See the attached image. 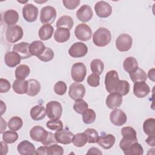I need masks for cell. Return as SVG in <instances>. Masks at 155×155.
Listing matches in <instances>:
<instances>
[{
  "mask_svg": "<svg viewBox=\"0 0 155 155\" xmlns=\"http://www.w3.org/2000/svg\"><path fill=\"white\" fill-rule=\"evenodd\" d=\"M111 39V34L109 30L104 27L98 28L93 34V41L97 47H105L108 45Z\"/></svg>",
  "mask_w": 155,
  "mask_h": 155,
  "instance_id": "obj_1",
  "label": "cell"
},
{
  "mask_svg": "<svg viewBox=\"0 0 155 155\" xmlns=\"http://www.w3.org/2000/svg\"><path fill=\"white\" fill-rule=\"evenodd\" d=\"M24 35L21 27L18 25H10L7 27L5 31V38L8 42L15 43L22 39Z\"/></svg>",
  "mask_w": 155,
  "mask_h": 155,
  "instance_id": "obj_2",
  "label": "cell"
},
{
  "mask_svg": "<svg viewBox=\"0 0 155 155\" xmlns=\"http://www.w3.org/2000/svg\"><path fill=\"white\" fill-rule=\"evenodd\" d=\"M46 113L50 119H58L61 117L62 107L61 104L55 101H50L46 105Z\"/></svg>",
  "mask_w": 155,
  "mask_h": 155,
  "instance_id": "obj_3",
  "label": "cell"
},
{
  "mask_svg": "<svg viewBox=\"0 0 155 155\" xmlns=\"http://www.w3.org/2000/svg\"><path fill=\"white\" fill-rule=\"evenodd\" d=\"M87 74L85 65L82 62L74 63L71 69V76L72 79L76 82H82Z\"/></svg>",
  "mask_w": 155,
  "mask_h": 155,
  "instance_id": "obj_4",
  "label": "cell"
},
{
  "mask_svg": "<svg viewBox=\"0 0 155 155\" xmlns=\"http://www.w3.org/2000/svg\"><path fill=\"white\" fill-rule=\"evenodd\" d=\"M119 81L118 73L115 70L108 71L105 78V85L107 91L111 93L116 92V88Z\"/></svg>",
  "mask_w": 155,
  "mask_h": 155,
  "instance_id": "obj_5",
  "label": "cell"
},
{
  "mask_svg": "<svg viewBox=\"0 0 155 155\" xmlns=\"http://www.w3.org/2000/svg\"><path fill=\"white\" fill-rule=\"evenodd\" d=\"M56 10L50 5L41 8L40 12V21L43 24H50L56 19Z\"/></svg>",
  "mask_w": 155,
  "mask_h": 155,
  "instance_id": "obj_6",
  "label": "cell"
},
{
  "mask_svg": "<svg viewBox=\"0 0 155 155\" xmlns=\"http://www.w3.org/2000/svg\"><path fill=\"white\" fill-rule=\"evenodd\" d=\"M74 35L78 39L82 41H87L91 38L92 31L88 25L82 23L75 27Z\"/></svg>",
  "mask_w": 155,
  "mask_h": 155,
  "instance_id": "obj_7",
  "label": "cell"
},
{
  "mask_svg": "<svg viewBox=\"0 0 155 155\" xmlns=\"http://www.w3.org/2000/svg\"><path fill=\"white\" fill-rule=\"evenodd\" d=\"M132 44L133 39L131 36L125 33L120 35L116 40V47L121 52L128 51L131 48Z\"/></svg>",
  "mask_w": 155,
  "mask_h": 155,
  "instance_id": "obj_8",
  "label": "cell"
},
{
  "mask_svg": "<svg viewBox=\"0 0 155 155\" xmlns=\"http://www.w3.org/2000/svg\"><path fill=\"white\" fill-rule=\"evenodd\" d=\"M87 46L82 42H77L74 43L68 50L69 55L74 58L84 57L87 54Z\"/></svg>",
  "mask_w": 155,
  "mask_h": 155,
  "instance_id": "obj_9",
  "label": "cell"
},
{
  "mask_svg": "<svg viewBox=\"0 0 155 155\" xmlns=\"http://www.w3.org/2000/svg\"><path fill=\"white\" fill-rule=\"evenodd\" d=\"M85 88L84 85L79 82H74L70 85L69 87L68 94L73 100L82 99L85 94Z\"/></svg>",
  "mask_w": 155,
  "mask_h": 155,
  "instance_id": "obj_10",
  "label": "cell"
},
{
  "mask_svg": "<svg viewBox=\"0 0 155 155\" xmlns=\"http://www.w3.org/2000/svg\"><path fill=\"white\" fill-rule=\"evenodd\" d=\"M22 16L26 21L35 22L38 16V8L32 4H27L22 8Z\"/></svg>",
  "mask_w": 155,
  "mask_h": 155,
  "instance_id": "obj_11",
  "label": "cell"
},
{
  "mask_svg": "<svg viewBox=\"0 0 155 155\" xmlns=\"http://www.w3.org/2000/svg\"><path fill=\"white\" fill-rule=\"evenodd\" d=\"M94 10L97 16L101 18L109 17L112 13L111 6L104 1H99L94 5Z\"/></svg>",
  "mask_w": 155,
  "mask_h": 155,
  "instance_id": "obj_12",
  "label": "cell"
},
{
  "mask_svg": "<svg viewBox=\"0 0 155 155\" xmlns=\"http://www.w3.org/2000/svg\"><path fill=\"white\" fill-rule=\"evenodd\" d=\"M111 122L117 127L122 126L125 124L127 120L126 114L120 109H114L110 114Z\"/></svg>",
  "mask_w": 155,
  "mask_h": 155,
  "instance_id": "obj_13",
  "label": "cell"
},
{
  "mask_svg": "<svg viewBox=\"0 0 155 155\" xmlns=\"http://www.w3.org/2000/svg\"><path fill=\"white\" fill-rule=\"evenodd\" d=\"M150 92V88L145 81H140L134 83L133 93L138 98H143Z\"/></svg>",
  "mask_w": 155,
  "mask_h": 155,
  "instance_id": "obj_14",
  "label": "cell"
},
{
  "mask_svg": "<svg viewBox=\"0 0 155 155\" xmlns=\"http://www.w3.org/2000/svg\"><path fill=\"white\" fill-rule=\"evenodd\" d=\"M55 138L58 143L67 145L72 142L74 134L67 129L56 131L54 133Z\"/></svg>",
  "mask_w": 155,
  "mask_h": 155,
  "instance_id": "obj_15",
  "label": "cell"
},
{
  "mask_svg": "<svg viewBox=\"0 0 155 155\" xmlns=\"http://www.w3.org/2000/svg\"><path fill=\"white\" fill-rule=\"evenodd\" d=\"M77 18L82 22L90 21L93 17V10L90 6L88 5H82L76 13Z\"/></svg>",
  "mask_w": 155,
  "mask_h": 155,
  "instance_id": "obj_16",
  "label": "cell"
},
{
  "mask_svg": "<svg viewBox=\"0 0 155 155\" xmlns=\"http://www.w3.org/2000/svg\"><path fill=\"white\" fill-rule=\"evenodd\" d=\"M29 45L28 42H21L16 44L13 46V51L17 53L21 58V59H28L31 56L29 51Z\"/></svg>",
  "mask_w": 155,
  "mask_h": 155,
  "instance_id": "obj_17",
  "label": "cell"
},
{
  "mask_svg": "<svg viewBox=\"0 0 155 155\" xmlns=\"http://www.w3.org/2000/svg\"><path fill=\"white\" fill-rule=\"evenodd\" d=\"M122 102V96L116 92L110 93L106 99V105L108 108L114 110L120 106Z\"/></svg>",
  "mask_w": 155,
  "mask_h": 155,
  "instance_id": "obj_18",
  "label": "cell"
},
{
  "mask_svg": "<svg viewBox=\"0 0 155 155\" xmlns=\"http://www.w3.org/2000/svg\"><path fill=\"white\" fill-rule=\"evenodd\" d=\"M48 131L39 125L33 127L30 131L31 139L36 142H42L47 137Z\"/></svg>",
  "mask_w": 155,
  "mask_h": 155,
  "instance_id": "obj_19",
  "label": "cell"
},
{
  "mask_svg": "<svg viewBox=\"0 0 155 155\" xmlns=\"http://www.w3.org/2000/svg\"><path fill=\"white\" fill-rule=\"evenodd\" d=\"M18 153L21 155L36 154V150L34 145L28 140H23L20 142L17 147Z\"/></svg>",
  "mask_w": 155,
  "mask_h": 155,
  "instance_id": "obj_20",
  "label": "cell"
},
{
  "mask_svg": "<svg viewBox=\"0 0 155 155\" xmlns=\"http://www.w3.org/2000/svg\"><path fill=\"white\" fill-rule=\"evenodd\" d=\"M116 141L115 137L111 134L101 135L97 140V142L101 147L105 150L111 148L114 144Z\"/></svg>",
  "mask_w": 155,
  "mask_h": 155,
  "instance_id": "obj_21",
  "label": "cell"
},
{
  "mask_svg": "<svg viewBox=\"0 0 155 155\" xmlns=\"http://www.w3.org/2000/svg\"><path fill=\"white\" fill-rule=\"evenodd\" d=\"M21 58L16 52L8 51L5 54L4 62L5 64L9 67H15L21 62Z\"/></svg>",
  "mask_w": 155,
  "mask_h": 155,
  "instance_id": "obj_22",
  "label": "cell"
},
{
  "mask_svg": "<svg viewBox=\"0 0 155 155\" xmlns=\"http://www.w3.org/2000/svg\"><path fill=\"white\" fill-rule=\"evenodd\" d=\"M30 114L33 120L36 121L41 120L43 119L47 114L46 109L42 105H37L31 108Z\"/></svg>",
  "mask_w": 155,
  "mask_h": 155,
  "instance_id": "obj_23",
  "label": "cell"
},
{
  "mask_svg": "<svg viewBox=\"0 0 155 155\" xmlns=\"http://www.w3.org/2000/svg\"><path fill=\"white\" fill-rule=\"evenodd\" d=\"M28 82L25 79H16L14 81L12 85L13 91L19 94L27 93L28 91Z\"/></svg>",
  "mask_w": 155,
  "mask_h": 155,
  "instance_id": "obj_24",
  "label": "cell"
},
{
  "mask_svg": "<svg viewBox=\"0 0 155 155\" xmlns=\"http://www.w3.org/2000/svg\"><path fill=\"white\" fill-rule=\"evenodd\" d=\"M70 37V31L66 28H58L54 34V38L57 42H67Z\"/></svg>",
  "mask_w": 155,
  "mask_h": 155,
  "instance_id": "obj_25",
  "label": "cell"
},
{
  "mask_svg": "<svg viewBox=\"0 0 155 155\" xmlns=\"http://www.w3.org/2000/svg\"><path fill=\"white\" fill-rule=\"evenodd\" d=\"M45 46L41 41H33L29 45V51L31 56L38 57L43 53L45 50Z\"/></svg>",
  "mask_w": 155,
  "mask_h": 155,
  "instance_id": "obj_26",
  "label": "cell"
},
{
  "mask_svg": "<svg viewBox=\"0 0 155 155\" xmlns=\"http://www.w3.org/2000/svg\"><path fill=\"white\" fill-rule=\"evenodd\" d=\"M54 28L51 24H44L39 30L38 36L42 41L50 39L53 34Z\"/></svg>",
  "mask_w": 155,
  "mask_h": 155,
  "instance_id": "obj_27",
  "label": "cell"
},
{
  "mask_svg": "<svg viewBox=\"0 0 155 155\" xmlns=\"http://www.w3.org/2000/svg\"><path fill=\"white\" fill-rule=\"evenodd\" d=\"M4 21L8 26L15 25L19 19V14L15 10H8L4 14Z\"/></svg>",
  "mask_w": 155,
  "mask_h": 155,
  "instance_id": "obj_28",
  "label": "cell"
},
{
  "mask_svg": "<svg viewBox=\"0 0 155 155\" xmlns=\"http://www.w3.org/2000/svg\"><path fill=\"white\" fill-rule=\"evenodd\" d=\"M28 82V91L27 94L29 96H36L41 90V84L36 79H30L27 80Z\"/></svg>",
  "mask_w": 155,
  "mask_h": 155,
  "instance_id": "obj_29",
  "label": "cell"
},
{
  "mask_svg": "<svg viewBox=\"0 0 155 155\" xmlns=\"http://www.w3.org/2000/svg\"><path fill=\"white\" fill-rule=\"evenodd\" d=\"M74 21L72 18L68 15H64L61 16L56 22V26L58 28H66L70 30L73 27Z\"/></svg>",
  "mask_w": 155,
  "mask_h": 155,
  "instance_id": "obj_30",
  "label": "cell"
},
{
  "mask_svg": "<svg viewBox=\"0 0 155 155\" xmlns=\"http://www.w3.org/2000/svg\"><path fill=\"white\" fill-rule=\"evenodd\" d=\"M129 75L130 79L134 83L140 81H146L147 79V76L145 71L139 67L130 73Z\"/></svg>",
  "mask_w": 155,
  "mask_h": 155,
  "instance_id": "obj_31",
  "label": "cell"
},
{
  "mask_svg": "<svg viewBox=\"0 0 155 155\" xmlns=\"http://www.w3.org/2000/svg\"><path fill=\"white\" fill-rule=\"evenodd\" d=\"M123 67L125 71L130 73L138 68V62L136 58L130 56L124 60L123 62Z\"/></svg>",
  "mask_w": 155,
  "mask_h": 155,
  "instance_id": "obj_32",
  "label": "cell"
},
{
  "mask_svg": "<svg viewBox=\"0 0 155 155\" xmlns=\"http://www.w3.org/2000/svg\"><path fill=\"white\" fill-rule=\"evenodd\" d=\"M124 153L126 155H142L143 153V149L142 145L136 142L132 143Z\"/></svg>",
  "mask_w": 155,
  "mask_h": 155,
  "instance_id": "obj_33",
  "label": "cell"
},
{
  "mask_svg": "<svg viewBox=\"0 0 155 155\" xmlns=\"http://www.w3.org/2000/svg\"><path fill=\"white\" fill-rule=\"evenodd\" d=\"M30 73L29 67L25 64L19 65L15 70V77L16 79H25Z\"/></svg>",
  "mask_w": 155,
  "mask_h": 155,
  "instance_id": "obj_34",
  "label": "cell"
},
{
  "mask_svg": "<svg viewBox=\"0 0 155 155\" xmlns=\"http://www.w3.org/2000/svg\"><path fill=\"white\" fill-rule=\"evenodd\" d=\"M143 132L147 135H153L155 134V119L148 118L143 124Z\"/></svg>",
  "mask_w": 155,
  "mask_h": 155,
  "instance_id": "obj_35",
  "label": "cell"
},
{
  "mask_svg": "<svg viewBox=\"0 0 155 155\" xmlns=\"http://www.w3.org/2000/svg\"><path fill=\"white\" fill-rule=\"evenodd\" d=\"M90 68L93 73L100 75L104 69V62L101 59H94L90 63Z\"/></svg>",
  "mask_w": 155,
  "mask_h": 155,
  "instance_id": "obj_36",
  "label": "cell"
},
{
  "mask_svg": "<svg viewBox=\"0 0 155 155\" xmlns=\"http://www.w3.org/2000/svg\"><path fill=\"white\" fill-rule=\"evenodd\" d=\"M130 85L128 81L125 80H119L116 88V92L120 96H125L130 91Z\"/></svg>",
  "mask_w": 155,
  "mask_h": 155,
  "instance_id": "obj_37",
  "label": "cell"
},
{
  "mask_svg": "<svg viewBox=\"0 0 155 155\" xmlns=\"http://www.w3.org/2000/svg\"><path fill=\"white\" fill-rule=\"evenodd\" d=\"M87 137L84 133H79L74 135L72 142L76 147H82L87 143Z\"/></svg>",
  "mask_w": 155,
  "mask_h": 155,
  "instance_id": "obj_38",
  "label": "cell"
},
{
  "mask_svg": "<svg viewBox=\"0 0 155 155\" xmlns=\"http://www.w3.org/2000/svg\"><path fill=\"white\" fill-rule=\"evenodd\" d=\"M23 125L22 120L21 117L18 116H14L12 117L8 122L7 125L10 130L18 131L21 128Z\"/></svg>",
  "mask_w": 155,
  "mask_h": 155,
  "instance_id": "obj_39",
  "label": "cell"
},
{
  "mask_svg": "<svg viewBox=\"0 0 155 155\" xmlns=\"http://www.w3.org/2000/svg\"><path fill=\"white\" fill-rule=\"evenodd\" d=\"M121 134L124 138L130 140H137L136 131L131 127H124L122 128Z\"/></svg>",
  "mask_w": 155,
  "mask_h": 155,
  "instance_id": "obj_40",
  "label": "cell"
},
{
  "mask_svg": "<svg viewBox=\"0 0 155 155\" xmlns=\"http://www.w3.org/2000/svg\"><path fill=\"white\" fill-rule=\"evenodd\" d=\"M96 117L95 111L91 108H88L82 114L83 122L86 124H90L93 123Z\"/></svg>",
  "mask_w": 155,
  "mask_h": 155,
  "instance_id": "obj_41",
  "label": "cell"
},
{
  "mask_svg": "<svg viewBox=\"0 0 155 155\" xmlns=\"http://www.w3.org/2000/svg\"><path fill=\"white\" fill-rule=\"evenodd\" d=\"M88 104L82 99L76 100L73 105L74 110L80 114H82L83 113L88 109Z\"/></svg>",
  "mask_w": 155,
  "mask_h": 155,
  "instance_id": "obj_42",
  "label": "cell"
},
{
  "mask_svg": "<svg viewBox=\"0 0 155 155\" xmlns=\"http://www.w3.org/2000/svg\"><path fill=\"white\" fill-rule=\"evenodd\" d=\"M18 139V134L15 131H6L2 134L3 141L7 143H13Z\"/></svg>",
  "mask_w": 155,
  "mask_h": 155,
  "instance_id": "obj_43",
  "label": "cell"
},
{
  "mask_svg": "<svg viewBox=\"0 0 155 155\" xmlns=\"http://www.w3.org/2000/svg\"><path fill=\"white\" fill-rule=\"evenodd\" d=\"M84 133L87 137L88 143H94L97 142V140L99 138V134L95 129L88 128L85 130Z\"/></svg>",
  "mask_w": 155,
  "mask_h": 155,
  "instance_id": "obj_44",
  "label": "cell"
},
{
  "mask_svg": "<svg viewBox=\"0 0 155 155\" xmlns=\"http://www.w3.org/2000/svg\"><path fill=\"white\" fill-rule=\"evenodd\" d=\"M46 126L48 129L53 131H59L63 129V124L59 119H51L47 121Z\"/></svg>",
  "mask_w": 155,
  "mask_h": 155,
  "instance_id": "obj_45",
  "label": "cell"
},
{
  "mask_svg": "<svg viewBox=\"0 0 155 155\" xmlns=\"http://www.w3.org/2000/svg\"><path fill=\"white\" fill-rule=\"evenodd\" d=\"M54 55L53 51L50 48L46 47L43 53L38 56L37 58L41 61L47 62L51 61L54 58Z\"/></svg>",
  "mask_w": 155,
  "mask_h": 155,
  "instance_id": "obj_46",
  "label": "cell"
},
{
  "mask_svg": "<svg viewBox=\"0 0 155 155\" xmlns=\"http://www.w3.org/2000/svg\"><path fill=\"white\" fill-rule=\"evenodd\" d=\"M67 90L66 84L62 81L57 82L54 85V91L56 94L59 96L64 95Z\"/></svg>",
  "mask_w": 155,
  "mask_h": 155,
  "instance_id": "obj_47",
  "label": "cell"
},
{
  "mask_svg": "<svg viewBox=\"0 0 155 155\" xmlns=\"http://www.w3.org/2000/svg\"><path fill=\"white\" fill-rule=\"evenodd\" d=\"M64 154V149L62 147L56 143L52 144L48 147L47 155H62Z\"/></svg>",
  "mask_w": 155,
  "mask_h": 155,
  "instance_id": "obj_48",
  "label": "cell"
},
{
  "mask_svg": "<svg viewBox=\"0 0 155 155\" xmlns=\"http://www.w3.org/2000/svg\"><path fill=\"white\" fill-rule=\"evenodd\" d=\"M87 81L88 84L92 87H98L100 84L99 75L95 73H93L88 76V77L87 78Z\"/></svg>",
  "mask_w": 155,
  "mask_h": 155,
  "instance_id": "obj_49",
  "label": "cell"
},
{
  "mask_svg": "<svg viewBox=\"0 0 155 155\" xmlns=\"http://www.w3.org/2000/svg\"><path fill=\"white\" fill-rule=\"evenodd\" d=\"M41 143L43 145H45V146H48L49 145L50 146L52 144L57 143L58 142H57V140L55 138L54 134L52 133L50 131H48V134H47V137H45V139L42 142H41Z\"/></svg>",
  "mask_w": 155,
  "mask_h": 155,
  "instance_id": "obj_50",
  "label": "cell"
},
{
  "mask_svg": "<svg viewBox=\"0 0 155 155\" xmlns=\"http://www.w3.org/2000/svg\"><path fill=\"white\" fill-rule=\"evenodd\" d=\"M81 1L79 0H63L62 3L65 8L68 10L75 9L79 6Z\"/></svg>",
  "mask_w": 155,
  "mask_h": 155,
  "instance_id": "obj_51",
  "label": "cell"
},
{
  "mask_svg": "<svg viewBox=\"0 0 155 155\" xmlns=\"http://www.w3.org/2000/svg\"><path fill=\"white\" fill-rule=\"evenodd\" d=\"M10 88L11 85L8 80L3 78L0 79V93H7L10 90Z\"/></svg>",
  "mask_w": 155,
  "mask_h": 155,
  "instance_id": "obj_52",
  "label": "cell"
},
{
  "mask_svg": "<svg viewBox=\"0 0 155 155\" xmlns=\"http://www.w3.org/2000/svg\"><path fill=\"white\" fill-rule=\"evenodd\" d=\"M47 150H48V147L44 145L42 147H39L36 151V154H47Z\"/></svg>",
  "mask_w": 155,
  "mask_h": 155,
  "instance_id": "obj_53",
  "label": "cell"
},
{
  "mask_svg": "<svg viewBox=\"0 0 155 155\" xmlns=\"http://www.w3.org/2000/svg\"><path fill=\"white\" fill-rule=\"evenodd\" d=\"M154 134L153 135H148V137L145 140L147 143L151 147H154L155 145V141H154Z\"/></svg>",
  "mask_w": 155,
  "mask_h": 155,
  "instance_id": "obj_54",
  "label": "cell"
},
{
  "mask_svg": "<svg viewBox=\"0 0 155 155\" xmlns=\"http://www.w3.org/2000/svg\"><path fill=\"white\" fill-rule=\"evenodd\" d=\"M102 152L100 151V150L96 147H91L90 148L88 152L87 153V154H102Z\"/></svg>",
  "mask_w": 155,
  "mask_h": 155,
  "instance_id": "obj_55",
  "label": "cell"
},
{
  "mask_svg": "<svg viewBox=\"0 0 155 155\" xmlns=\"http://www.w3.org/2000/svg\"><path fill=\"white\" fill-rule=\"evenodd\" d=\"M1 154L2 155L6 154L8 152V146L4 141H1Z\"/></svg>",
  "mask_w": 155,
  "mask_h": 155,
  "instance_id": "obj_56",
  "label": "cell"
},
{
  "mask_svg": "<svg viewBox=\"0 0 155 155\" xmlns=\"http://www.w3.org/2000/svg\"><path fill=\"white\" fill-rule=\"evenodd\" d=\"M148 76L151 81L154 82V68H152L148 71Z\"/></svg>",
  "mask_w": 155,
  "mask_h": 155,
  "instance_id": "obj_57",
  "label": "cell"
},
{
  "mask_svg": "<svg viewBox=\"0 0 155 155\" xmlns=\"http://www.w3.org/2000/svg\"><path fill=\"white\" fill-rule=\"evenodd\" d=\"M1 128L0 133H3L4 130L7 128V127H6L7 126V124H6L5 121L4 120V119L2 117H1Z\"/></svg>",
  "mask_w": 155,
  "mask_h": 155,
  "instance_id": "obj_58",
  "label": "cell"
},
{
  "mask_svg": "<svg viewBox=\"0 0 155 155\" xmlns=\"http://www.w3.org/2000/svg\"><path fill=\"white\" fill-rule=\"evenodd\" d=\"M1 115H2L3 113H4V112H5V110H6V105H5V104L2 101H1Z\"/></svg>",
  "mask_w": 155,
  "mask_h": 155,
  "instance_id": "obj_59",
  "label": "cell"
}]
</instances>
